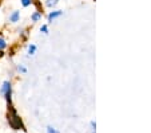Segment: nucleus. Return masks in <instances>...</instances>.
I'll return each instance as SVG.
<instances>
[{
    "mask_svg": "<svg viewBox=\"0 0 151 133\" xmlns=\"http://www.w3.org/2000/svg\"><path fill=\"white\" fill-rule=\"evenodd\" d=\"M6 118H7V124L9 125L12 130H22V132H26V124H24L23 118L19 116L16 108L14 105H9L7 106V113H6Z\"/></svg>",
    "mask_w": 151,
    "mask_h": 133,
    "instance_id": "obj_1",
    "label": "nucleus"
},
{
    "mask_svg": "<svg viewBox=\"0 0 151 133\" xmlns=\"http://www.w3.org/2000/svg\"><path fill=\"white\" fill-rule=\"evenodd\" d=\"M0 96L6 101L7 106L14 105V84L11 79H4L0 85Z\"/></svg>",
    "mask_w": 151,
    "mask_h": 133,
    "instance_id": "obj_2",
    "label": "nucleus"
},
{
    "mask_svg": "<svg viewBox=\"0 0 151 133\" xmlns=\"http://www.w3.org/2000/svg\"><path fill=\"white\" fill-rule=\"evenodd\" d=\"M63 9H58V8H55V9H51V11H48V14L46 15V19H47V22H48V24L50 23H54V22H56L58 19H60V17L63 16Z\"/></svg>",
    "mask_w": 151,
    "mask_h": 133,
    "instance_id": "obj_3",
    "label": "nucleus"
},
{
    "mask_svg": "<svg viewBox=\"0 0 151 133\" xmlns=\"http://www.w3.org/2000/svg\"><path fill=\"white\" fill-rule=\"evenodd\" d=\"M22 20V11L20 9H12L7 16V22L9 24H17Z\"/></svg>",
    "mask_w": 151,
    "mask_h": 133,
    "instance_id": "obj_4",
    "label": "nucleus"
},
{
    "mask_svg": "<svg viewBox=\"0 0 151 133\" xmlns=\"http://www.w3.org/2000/svg\"><path fill=\"white\" fill-rule=\"evenodd\" d=\"M29 34H31V31H29L28 27H22V28H17V36H19V39L22 42H28Z\"/></svg>",
    "mask_w": 151,
    "mask_h": 133,
    "instance_id": "obj_5",
    "label": "nucleus"
},
{
    "mask_svg": "<svg viewBox=\"0 0 151 133\" xmlns=\"http://www.w3.org/2000/svg\"><path fill=\"white\" fill-rule=\"evenodd\" d=\"M43 16H44V12L36 11V9H35V11L31 14V16H29V20H31L32 24H36V23H39V22H42Z\"/></svg>",
    "mask_w": 151,
    "mask_h": 133,
    "instance_id": "obj_6",
    "label": "nucleus"
},
{
    "mask_svg": "<svg viewBox=\"0 0 151 133\" xmlns=\"http://www.w3.org/2000/svg\"><path fill=\"white\" fill-rule=\"evenodd\" d=\"M60 3V0H43V6L47 9H55L58 7V4Z\"/></svg>",
    "mask_w": 151,
    "mask_h": 133,
    "instance_id": "obj_7",
    "label": "nucleus"
},
{
    "mask_svg": "<svg viewBox=\"0 0 151 133\" xmlns=\"http://www.w3.org/2000/svg\"><path fill=\"white\" fill-rule=\"evenodd\" d=\"M15 71L20 75H26L27 73H28V67H27L24 63H17L16 66H15Z\"/></svg>",
    "mask_w": 151,
    "mask_h": 133,
    "instance_id": "obj_8",
    "label": "nucleus"
},
{
    "mask_svg": "<svg viewBox=\"0 0 151 133\" xmlns=\"http://www.w3.org/2000/svg\"><path fill=\"white\" fill-rule=\"evenodd\" d=\"M9 49V43L4 35L0 34V51H7Z\"/></svg>",
    "mask_w": 151,
    "mask_h": 133,
    "instance_id": "obj_9",
    "label": "nucleus"
},
{
    "mask_svg": "<svg viewBox=\"0 0 151 133\" xmlns=\"http://www.w3.org/2000/svg\"><path fill=\"white\" fill-rule=\"evenodd\" d=\"M37 51V46L35 43H28L27 44V55L28 57H34Z\"/></svg>",
    "mask_w": 151,
    "mask_h": 133,
    "instance_id": "obj_10",
    "label": "nucleus"
},
{
    "mask_svg": "<svg viewBox=\"0 0 151 133\" xmlns=\"http://www.w3.org/2000/svg\"><path fill=\"white\" fill-rule=\"evenodd\" d=\"M39 31H40V34H43V35H48L50 34V26H48V23H43L42 26L39 27Z\"/></svg>",
    "mask_w": 151,
    "mask_h": 133,
    "instance_id": "obj_11",
    "label": "nucleus"
},
{
    "mask_svg": "<svg viewBox=\"0 0 151 133\" xmlns=\"http://www.w3.org/2000/svg\"><path fill=\"white\" fill-rule=\"evenodd\" d=\"M32 6L35 7V9H36V11H42L43 12V8H44V6H43L42 0H34V4H32Z\"/></svg>",
    "mask_w": 151,
    "mask_h": 133,
    "instance_id": "obj_12",
    "label": "nucleus"
},
{
    "mask_svg": "<svg viewBox=\"0 0 151 133\" xmlns=\"http://www.w3.org/2000/svg\"><path fill=\"white\" fill-rule=\"evenodd\" d=\"M20 1V6L23 7V8H28L34 4V0H19Z\"/></svg>",
    "mask_w": 151,
    "mask_h": 133,
    "instance_id": "obj_13",
    "label": "nucleus"
},
{
    "mask_svg": "<svg viewBox=\"0 0 151 133\" xmlns=\"http://www.w3.org/2000/svg\"><path fill=\"white\" fill-rule=\"evenodd\" d=\"M46 133H60V132L55 126H52V125H48V126L46 128Z\"/></svg>",
    "mask_w": 151,
    "mask_h": 133,
    "instance_id": "obj_14",
    "label": "nucleus"
},
{
    "mask_svg": "<svg viewBox=\"0 0 151 133\" xmlns=\"http://www.w3.org/2000/svg\"><path fill=\"white\" fill-rule=\"evenodd\" d=\"M90 128H91V130H96V122L91 121L90 122Z\"/></svg>",
    "mask_w": 151,
    "mask_h": 133,
    "instance_id": "obj_15",
    "label": "nucleus"
},
{
    "mask_svg": "<svg viewBox=\"0 0 151 133\" xmlns=\"http://www.w3.org/2000/svg\"><path fill=\"white\" fill-rule=\"evenodd\" d=\"M15 52H16V50H15V49H11V50L8 51V55H9V57H14Z\"/></svg>",
    "mask_w": 151,
    "mask_h": 133,
    "instance_id": "obj_16",
    "label": "nucleus"
},
{
    "mask_svg": "<svg viewBox=\"0 0 151 133\" xmlns=\"http://www.w3.org/2000/svg\"><path fill=\"white\" fill-rule=\"evenodd\" d=\"M6 55H7V52H6V51H0V59H3L4 57H6Z\"/></svg>",
    "mask_w": 151,
    "mask_h": 133,
    "instance_id": "obj_17",
    "label": "nucleus"
},
{
    "mask_svg": "<svg viewBox=\"0 0 151 133\" xmlns=\"http://www.w3.org/2000/svg\"><path fill=\"white\" fill-rule=\"evenodd\" d=\"M90 133H96V130H91V132H90Z\"/></svg>",
    "mask_w": 151,
    "mask_h": 133,
    "instance_id": "obj_18",
    "label": "nucleus"
},
{
    "mask_svg": "<svg viewBox=\"0 0 151 133\" xmlns=\"http://www.w3.org/2000/svg\"><path fill=\"white\" fill-rule=\"evenodd\" d=\"M0 8H1V0H0Z\"/></svg>",
    "mask_w": 151,
    "mask_h": 133,
    "instance_id": "obj_19",
    "label": "nucleus"
}]
</instances>
